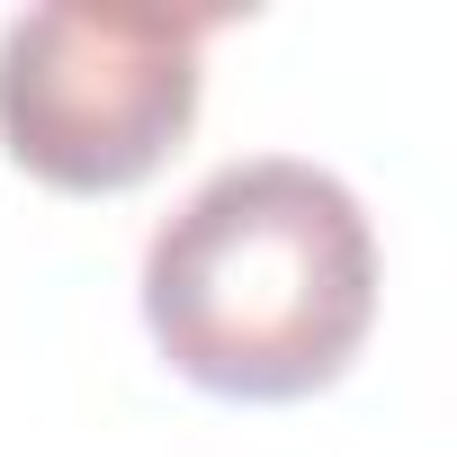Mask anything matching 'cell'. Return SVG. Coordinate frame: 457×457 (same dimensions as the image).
I'll list each match as a JSON object with an SVG mask.
<instances>
[{
	"label": "cell",
	"mask_w": 457,
	"mask_h": 457,
	"mask_svg": "<svg viewBox=\"0 0 457 457\" xmlns=\"http://www.w3.org/2000/svg\"><path fill=\"white\" fill-rule=\"evenodd\" d=\"M153 350L224 403L323 395L377 323L368 206L296 153L206 170L144 243Z\"/></svg>",
	"instance_id": "6da1fadb"
},
{
	"label": "cell",
	"mask_w": 457,
	"mask_h": 457,
	"mask_svg": "<svg viewBox=\"0 0 457 457\" xmlns=\"http://www.w3.org/2000/svg\"><path fill=\"white\" fill-rule=\"evenodd\" d=\"M215 10H99L54 0L0 28V144L63 197H117L153 179L197 126Z\"/></svg>",
	"instance_id": "7a4b0ae2"
}]
</instances>
